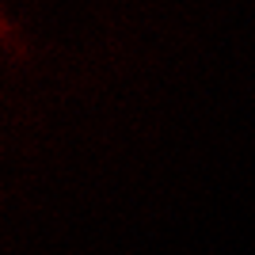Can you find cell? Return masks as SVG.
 I'll return each instance as SVG.
<instances>
[{
  "label": "cell",
  "mask_w": 255,
  "mask_h": 255,
  "mask_svg": "<svg viewBox=\"0 0 255 255\" xmlns=\"http://www.w3.org/2000/svg\"><path fill=\"white\" fill-rule=\"evenodd\" d=\"M0 38H8V42H11V31L4 27V23H0Z\"/></svg>",
  "instance_id": "6da1fadb"
}]
</instances>
